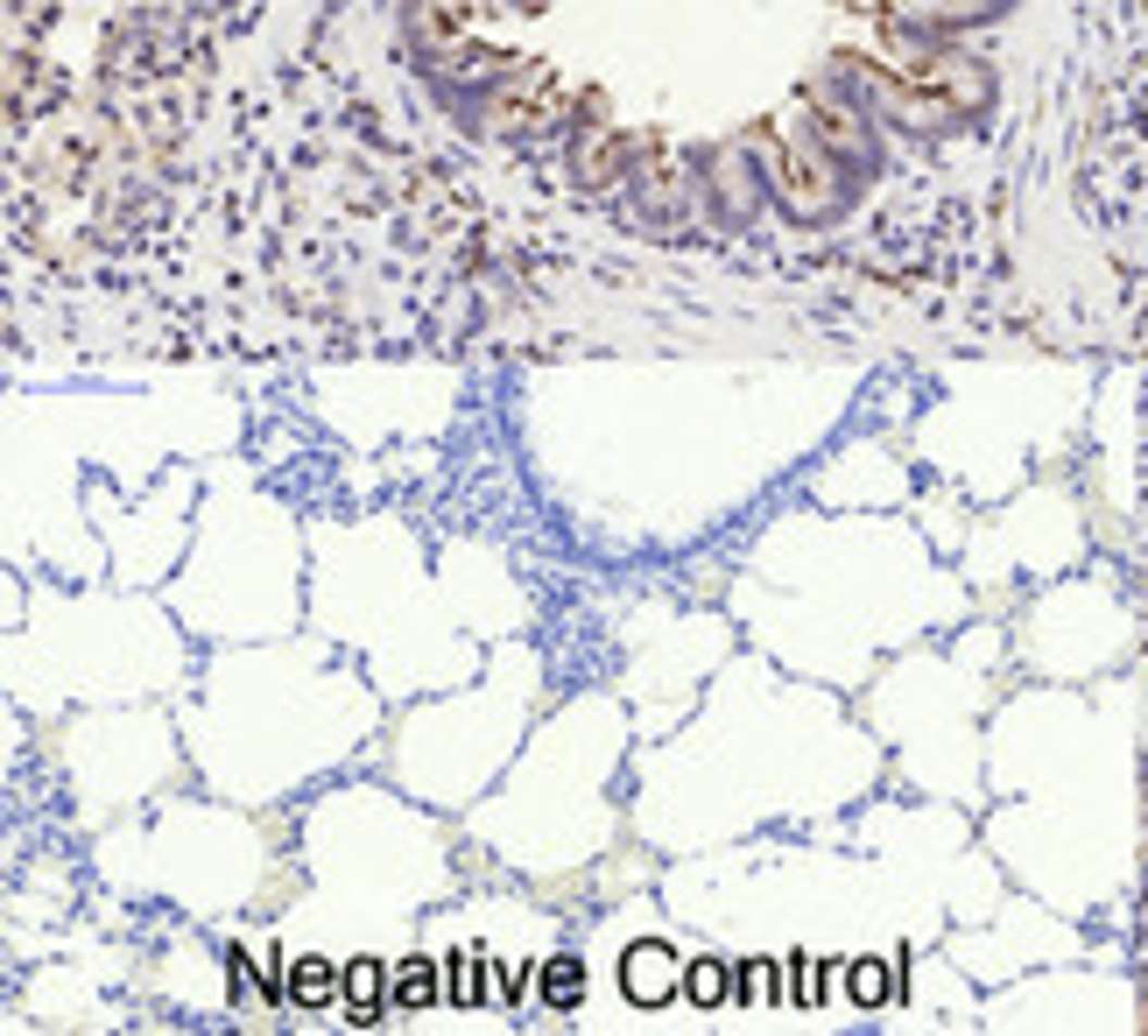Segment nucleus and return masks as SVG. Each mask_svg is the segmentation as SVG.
<instances>
[{
	"label": "nucleus",
	"instance_id": "nucleus-1",
	"mask_svg": "<svg viewBox=\"0 0 1148 1036\" xmlns=\"http://www.w3.org/2000/svg\"><path fill=\"white\" fill-rule=\"evenodd\" d=\"M346 987H352V1023H374V1009H380V966H374V959H360Z\"/></svg>",
	"mask_w": 1148,
	"mask_h": 1036
},
{
	"label": "nucleus",
	"instance_id": "nucleus-2",
	"mask_svg": "<svg viewBox=\"0 0 1148 1036\" xmlns=\"http://www.w3.org/2000/svg\"><path fill=\"white\" fill-rule=\"evenodd\" d=\"M297 1001H303V1009H311V1001H332V973L317 966V959H303V966H297Z\"/></svg>",
	"mask_w": 1148,
	"mask_h": 1036
}]
</instances>
